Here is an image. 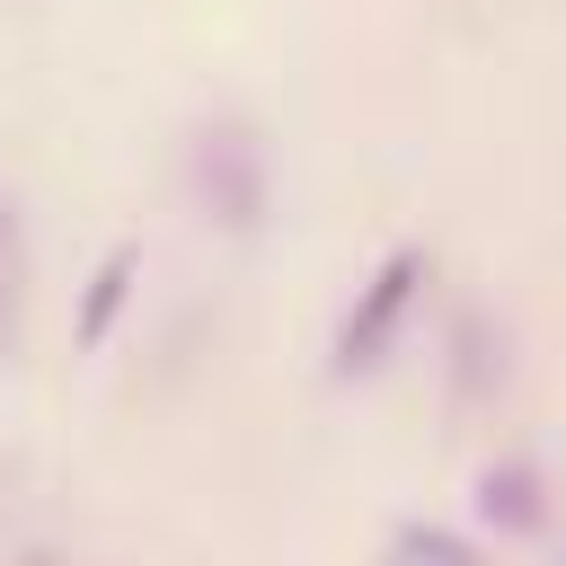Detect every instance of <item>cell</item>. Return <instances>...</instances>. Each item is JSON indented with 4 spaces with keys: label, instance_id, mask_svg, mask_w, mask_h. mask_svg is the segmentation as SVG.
Here are the masks:
<instances>
[{
    "label": "cell",
    "instance_id": "cell-5",
    "mask_svg": "<svg viewBox=\"0 0 566 566\" xmlns=\"http://www.w3.org/2000/svg\"><path fill=\"white\" fill-rule=\"evenodd\" d=\"M389 548H398V557H442V566H469V557H478V539H469V531H442V522H398Z\"/></svg>",
    "mask_w": 566,
    "mask_h": 566
},
{
    "label": "cell",
    "instance_id": "cell-6",
    "mask_svg": "<svg viewBox=\"0 0 566 566\" xmlns=\"http://www.w3.org/2000/svg\"><path fill=\"white\" fill-rule=\"evenodd\" d=\"M18 292V212H9V195H0V301Z\"/></svg>",
    "mask_w": 566,
    "mask_h": 566
},
{
    "label": "cell",
    "instance_id": "cell-4",
    "mask_svg": "<svg viewBox=\"0 0 566 566\" xmlns=\"http://www.w3.org/2000/svg\"><path fill=\"white\" fill-rule=\"evenodd\" d=\"M133 274H142L133 248H106V256H97V274H88V292H80V354H97V345L115 336V318H124V301H133Z\"/></svg>",
    "mask_w": 566,
    "mask_h": 566
},
{
    "label": "cell",
    "instance_id": "cell-1",
    "mask_svg": "<svg viewBox=\"0 0 566 566\" xmlns=\"http://www.w3.org/2000/svg\"><path fill=\"white\" fill-rule=\"evenodd\" d=\"M416 292H424V248H389L380 265H371V283L354 292V310L336 318V380H363V371H380V354L398 345V327H407V310H416Z\"/></svg>",
    "mask_w": 566,
    "mask_h": 566
},
{
    "label": "cell",
    "instance_id": "cell-2",
    "mask_svg": "<svg viewBox=\"0 0 566 566\" xmlns=\"http://www.w3.org/2000/svg\"><path fill=\"white\" fill-rule=\"evenodd\" d=\"M195 186H203V212L230 239H256L265 230V150H256L248 124H212L195 142Z\"/></svg>",
    "mask_w": 566,
    "mask_h": 566
},
{
    "label": "cell",
    "instance_id": "cell-3",
    "mask_svg": "<svg viewBox=\"0 0 566 566\" xmlns=\"http://www.w3.org/2000/svg\"><path fill=\"white\" fill-rule=\"evenodd\" d=\"M469 504H478V522H486L495 539H539V531H548V478H539V460H522V451H513V460H486Z\"/></svg>",
    "mask_w": 566,
    "mask_h": 566
}]
</instances>
